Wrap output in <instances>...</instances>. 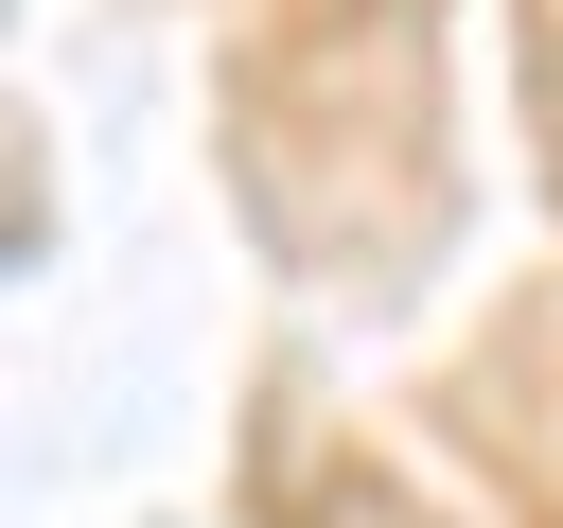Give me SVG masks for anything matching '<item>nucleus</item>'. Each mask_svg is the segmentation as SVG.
<instances>
[{"label": "nucleus", "instance_id": "1", "mask_svg": "<svg viewBox=\"0 0 563 528\" xmlns=\"http://www.w3.org/2000/svg\"><path fill=\"white\" fill-rule=\"evenodd\" d=\"M317 528H422V510H405V493H369V475H352V493H334V510H317Z\"/></svg>", "mask_w": 563, "mask_h": 528}]
</instances>
